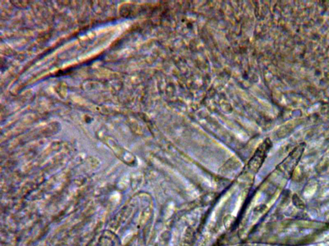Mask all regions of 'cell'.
Wrapping results in <instances>:
<instances>
[{"mask_svg": "<svg viewBox=\"0 0 329 246\" xmlns=\"http://www.w3.org/2000/svg\"><path fill=\"white\" fill-rule=\"evenodd\" d=\"M304 145L303 144H300L299 146L295 148V150L293 151V152L288 156V157L284 162V163L286 164H284L286 165V170L288 171H287V176H288V177L292 175L293 171L295 168V167L297 166L298 162H299L302 153L304 151Z\"/></svg>", "mask_w": 329, "mask_h": 246, "instance_id": "6da1fadb", "label": "cell"}]
</instances>
